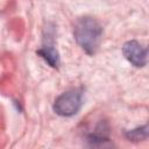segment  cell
Listing matches in <instances>:
<instances>
[{
    "mask_svg": "<svg viewBox=\"0 0 149 149\" xmlns=\"http://www.w3.org/2000/svg\"><path fill=\"white\" fill-rule=\"evenodd\" d=\"M36 52H37V55L41 56L50 66H52V68H58V65H59V55H58V51L54 48L52 44L47 43V44H44L41 49H38Z\"/></svg>",
    "mask_w": 149,
    "mask_h": 149,
    "instance_id": "obj_4",
    "label": "cell"
},
{
    "mask_svg": "<svg viewBox=\"0 0 149 149\" xmlns=\"http://www.w3.org/2000/svg\"><path fill=\"white\" fill-rule=\"evenodd\" d=\"M125 136L127 137V140L129 141H142V140H146L148 137V126L144 125V126H141V127H137L135 129H132V130H127L125 133Z\"/></svg>",
    "mask_w": 149,
    "mask_h": 149,
    "instance_id": "obj_5",
    "label": "cell"
},
{
    "mask_svg": "<svg viewBox=\"0 0 149 149\" xmlns=\"http://www.w3.org/2000/svg\"><path fill=\"white\" fill-rule=\"evenodd\" d=\"M83 106V92L79 88L69 90L55 99L54 112L61 116H73Z\"/></svg>",
    "mask_w": 149,
    "mask_h": 149,
    "instance_id": "obj_2",
    "label": "cell"
},
{
    "mask_svg": "<svg viewBox=\"0 0 149 149\" xmlns=\"http://www.w3.org/2000/svg\"><path fill=\"white\" fill-rule=\"evenodd\" d=\"M73 37L87 55L93 56L101 43L102 27L94 17L81 16L73 26Z\"/></svg>",
    "mask_w": 149,
    "mask_h": 149,
    "instance_id": "obj_1",
    "label": "cell"
},
{
    "mask_svg": "<svg viewBox=\"0 0 149 149\" xmlns=\"http://www.w3.org/2000/svg\"><path fill=\"white\" fill-rule=\"evenodd\" d=\"M122 55L135 68H143L147 65L148 49L135 40L127 41L123 44Z\"/></svg>",
    "mask_w": 149,
    "mask_h": 149,
    "instance_id": "obj_3",
    "label": "cell"
}]
</instances>
